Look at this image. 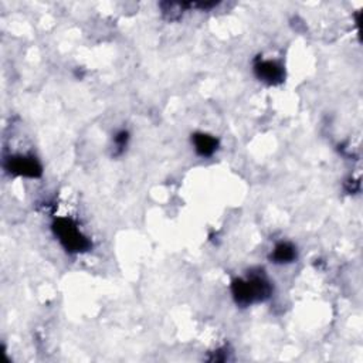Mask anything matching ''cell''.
I'll list each match as a JSON object with an SVG mask.
<instances>
[{
	"label": "cell",
	"instance_id": "cell-1",
	"mask_svg": "<svg viewBox=\"0 0 363 363\" xmlns=\"http://www.w3.org/2000/svg\"><path fill=\"white\" fill-rule=\"evenodd\" d=\"M271 291V284L263 274H251L247 280H234L231 285L234 300L243 307L266 301Z\"/></svg>",
	"mask_w": 363,
	"mask_h": 363
},
{
	"label": "cell",
	"instance_id": "cell-2",
	"mask_svg": "<svg viewBox=\"0 0 363 363\" xmlns=\"http://www.w3.org/2000/svg\"><path fill=\"white\" fill-rule=\"evenodd\" d=\"M53 231L62 247L70 253H82L91 248L90 240L82 236L71 219L58 218L53 223Z\"/></svg>",
	"mask_w": 363,
	"mask_h": 363
},
{
	"label": "cell",
	"instance_id": "cell-3",
	"mask_svg": "<svg viewBox=\"0 0 363 363\" xmlns=\"http://www.w3.org/2000/svg\"><path fill=\"white\" fill-rule=\"evenodd\" d=\"M6 167L10 174L26 178H38L43 172L41 165L33 156H13L8 159Z\"/></svg>",
	"mask_w": 363,
	"mask_h": 363
},
{
	"label": "cell",
	"instance_id": "cell-4",
	"mask_svg": "<svg viewBox=\"0 0 363 363\" xmlns=\"http://www.w3.org/2000/svg\"><path fill=\"white\" fill-rule=\"evenodd\" d=\"M254 71L261 81L277 85L281 84L284 81V69L280 66L279 62L275 61H264V60H257L254 64Z\"/></svg>",
	"mask_w": 363,
	"mask_h": 363
},
{
	"label": "cell",
	"instance_id": "cell-5",
	"mask_svg": "<svg viewBox=\"0 0 363 363\" xmlns=\"http://www.w3.org/2000/svg\"><path fill=\"white\" fill-rule=\"evenodd\" d=\"M191 141H194L196 152L200 156H211L216 152V149L219 146V141L215 137L207 134H195Z\"/></svg>",
	"mask_w": 363,
	"mask_h": 363
},
{
	"label": "cell",
	"instance_id": "cell-6",
	"mask_svg": "<svg viewBox=\"0 0 363 363\" xmlns=\"http://www.w3.org/2000/svg\"><path fill=\"white\" fill-rule=\"evenodd\" d=\"M296 259V250L291 243H280L277 244L272 254L271 260L277 264H284V263H291Z\"/></svg>",
	"mask_w": 363,
	"mask_h": 363
},
{
	"label": "cell",
	"instance_id": "cell-7",
	"mask_svg": "<svg viewBox=\"0 0 363 363\" xmlns=\"http://www.w3.org/2000/svg\"><path fill=\"white\" fill-rule=\"evenodd\" d=\"M130 139V135H128L126 131H121L117 134L115 137V145L118 148V154H121L124 151V148L126 146V142Z\"/></svg>",
	"mask_w": 363,
	"mask_h": 363
}]
</instances>
